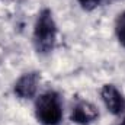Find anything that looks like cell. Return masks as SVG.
Listing matches in <instances>:
<instances>
[{
    "label": "cell",
    "instance_id": "3",
    "mask_svg": "<svg viewBox=\"0 0 125 125\" xmlns=\"http://www.w3.org/2000/svg\"><path fill=\"white\" fill-rule=\"evenodd\" d=\"M100 96L111 114L119 115L125 109V97L114 84H105L100 90Z\"/></svg>",
    "mask_w": 125,
    "mask_h": 125
},
{
    "label": "cell",
    "instance_id": "1",
    "mask_svg": "<svg viewBox=\"0 0 125 125\" xmlns=\"http://www.w3.org/2000/svg\"><path fill=\"white\" fill-rule=\"evenodd\" d=\"M57 38V25L54 22L52 13L50 9H44L36 19L33 29V42L38 52L47 54L54 48Z\"/></svg>",
    "mask_w": 125,
    "mask_h": 125
},
{
    "label": "cell",
    "instance_id": "2",
    "mask_svg": "<svg viewBox=\"0 0 125 125\" xmlns=\"http://www.w3.org/2000/svg\"><path fill=\"white\" fill-rule=\"evenodd\" d=\"M35 115L44 125H57L62 118V106L60 96L50 90L41 94L35 103Z\"/></svg>",
    "mask_w": 125,
    "mask_h": 125
},
{
    "label": "cell",
    "instance_id": "7",
    "mask_svg": "<svg viewBox=\"0 0 125 125\" xmlns=\"http://www.w3.org/2000/svg\"><path fill=\"white\" fill-rule=\"evenodd\" d=\"M79 3L82 4L83 9H86V10H92V9H94V7L100 3V0H79Z\"/></svg>",
    "mask_w": 125,
    "mask_h": 125
},
{
    "label": "cell",
    "instance_id": "5",
    "mask_svg": "<svg viewBox=\"0 0 125 125\" xmlns=\"http://www.w3.org/2000/svg\"><path fill=\"white\" fill-rule=\"evenodd\" d=\"M99 116L96 106L87 100H80L76 103L71 112V121L77 124H89Z\"/></svg>",
    "mask_w": 125,
    "mask_h": 125
},
{
    "label": "cell",
    "instance_id": "4",
    "mask_svg": "<svg viewBox=\"0 0 125 125\" xmlns=\"http://www.w3.org/2000/svg\"><path fill=\"white\" fill-rule=\"evenodd\" d=\"M38 83H39L38 73H26L16 82L15 93L22 99H31L36 93Z\"/></svg>",
    "mask_w": 125,
    "mask_h": 125
},
{
    "label": "cell",
    "instance_id": "6",
    "mask_svg": "<svg viewBox=\"0 0 125 125\" xmlns=\"http://www.w3.org/2000/svg\"><path fill=\"white\" fill-rule=\"evenodd\" d=\"M115 32H116V36H118V41L121 42V45L125 47V12H122L116 19Z\"/></svg>",
    "mask_w": 125,
    "mask_h": 125
}]
</instances>
